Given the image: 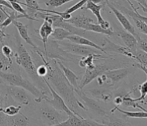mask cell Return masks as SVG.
<instances>
[{
    "label": "cell",
    "instance_id": "24",
    "mask_svg": "<svg viewBox=\"0 0 147 126\" xmlns=\"http://www.w3.org/2000/svg\"><path fill=\"white\" fill-rule=\"evenodd\" d=\"M71 35V33L62 28H55L51 36L52 39L57 41H62Z\"/></svg>",
    "mask_w": 147,
    "mask_h": 126
},
{
    "label": "cell",
    "instance_id": "38",
    "mask_svg": "<svg viewBox=\"0 0 147 126\" xmlns=\"http://www.w3.org/2000/svg\"><path fill=\"white\" fill-rule=\"evenodd\" d=\"M1 51H2L3 54L9 59V62L12 63V57L14 55V54H13V52L12 51V49L9 47V46L4 45L3 47H2Z\"/></svg>",
    "mask_w": 147,
    "mask_h": 126
},
{
    "label": "cell",
    "instance_id": "31",
    "mask_svg": "<svg viewBox=\"0 0 147 126\" xmlns=\"http://www.w3.org/2000/svg\"><path fill=\"white\" fill-rule=\"evenodd\" d=\"M12 65V63L10 62L9 59L3 54V52L0 51V70H8L10 69V66Z\"/></svg>",
    "mask_w": 147,
    "mask_h": 126
},
{
    "label": "cell",
    "instance_id": "40",
    "mask_svg": "<svg viewBox=\"0 0 147 126\" xmlns=\"http://www.w3.org/2000/svg\"><path fill=\"white\" fill-rule=\"evenodd\" d=\"M8 16H9V14H7L3 8V6L0 5V24H2Z\"/></svg>",
    "mask_w": 147,
    "mask_h": 126
},
{
    "label": "cell",
    "instance_id": "43",
    "mask_svg": "<svg viewBox=\"0 0 147 126\" xmlns=\"http://www.w3.org/2000/svg\"><path fill=\"white\" fill-rule=\"evenodd\" d=\"M122 102H123V98H122V96H117L114 99V103L116 105H121V104H122Z\"/></svg>",
    "mask_w": 147,
    "mask_h": 126
},
{
    "label": "cell",
    "instance_id": "9",
    "mask_svg": "<svg viewBox=\"0 0 147 126\" xmlns=\"http://www.w3.org/2000/svg\"><path fill=\"white\" fill-rule=\"evenodd\" d=\"M74 90H75L76 95H78L79 97L83 100V102L86 104L87 107L90 109L93 113L98 114L99 116H102V117L106 114L105 109L102 107V105L98 101L89 98L80 88H77V89H74Z\"/></svg>",
    "mask_w": 147,
    "mask_h": 126
},
{
    "label": "cell",
    "instance_id": "46",
    "mask_svg": "<svg viewBox=\"0 0 147 126\" xmlns=\"http://www.w3.org/2000/svg\"><path fill=\"white\" fill-rule=\"evenodd\" d=\"M15 1H18V3H20V4H21V5H23V6H26V4H25V3H22L21 0H15Z\"/></svg>",
    "mask_w": 147,
    "mask_h": 126
},
{
    "label": "cell",
    "instance_id": "32",
    "mask_svg": "<svg viewBox=\"0 0 147 126\" xmlns=\"http://www.w3.org/2000/svg\"><path fill=\"white\" fill-rule=\"evenodd\" d=\"M72 1H74V0H42V2H44L46 6L56 7V8L60 7L64 4L72 2Z\"/></svg>",
    "mask_w": 147,
    "mask_h": 126
},
{
    "label": "cell",
    "instance_id": "42",
    "mask_svg": "<svg viewBox=\"0 0 147 126\" xmlns=\"http://www.w3.org/2000/svg\"><path fill=\"white\" fill-rule=\"evenodd\" d=\"M6 36H8L7 34L5 33V32L3 31V29H2V28L0 27V43L3 42L4 39L6 38Z\"/></svg>",
    "mask_w": 147,
    "mask_h": 126
},
{
    "label": "cell",
    "instance_id": "35",
    "mask_svg": "<svg viewBox=\"0 0 147 126\" xmlns=\"http://www.w3.org/2000/svg\"><path fill=\"white\" fill-rule=\"evenodd\" d=\"M9 3L11 4V6H12L13 9V10H15L17 12H18L19 14H24V15H28L26 12V10L21 6V4L18 3V1H15V0H11V1H9Z\"/></svg>",
    "mask_w": 147,
    "mask_h": 126
},
{
    "label": "cell",
    "instance_id": "18",
    "mask_svg": "<svg viewBox=\"0 0 147 126\" xmlns=\"http://www.w3.org/2000/svg\"><path fill=\"white\" fill-rule=\"evenodd\" d=\"M105 41L108 43V47L106 48H104L105 51L107 50H109V51H115L117 53H119V54L125 55L127 57L131 58L132 59H135V54L130 50L129 48H127V47H122V46L115 44L114 43L111 42L108 39H105Z\"/></svg>",
    "mask_w": 147,
    "mask_h": 126
},
{
    "label": "cell",
    "instance_id": "14",
    "mask_svg": "<svg viewBox=\"0 0 147 126\" xmlns=\"http://www.w3.org/2000/svg\"><path fill=\"white\" fill-rule=\"evenodd\" d=\"M65 21L72 24L75 27L81 28V29H84L85 31H87V28L89 25V24L94 22L92 18H89L86 15H84V14H80V15L71 17V18L65 20Z\"/></svg>",
    "mask_w": 147,
    "mask_h": 126
},
{
    "label": "cell",
    "instance_id": "10",
    "mask_svg": "<svg viewBox=\"0 0 147 126\" xmlns=\"http://www.w3.org/2000/svg\"><path fill=\"white\" fill-rule=\"evenodd\" d=\"M58 125H86V126H96L103 125L102 123H99L92 119H86L82 115H76L73 114L68 116L67 120L63 121Z\"/></svg>",
    "mask_w": 147,
    "mask_h": 126
},
{
    "label": "cell",
    "instance_id": "23",
    "mask_svg": "<svg viewBox=\"0 0 147 126\" xmlns=\"http://www.w3.org/2000/svg\"><path fill=\"white\" fill-rule=\"evenodd\" d=\"M118 110L120 112L121 114H123V115H125L127 117H131V118H146L147 117V112L146 111H136V112H133V111H127L123 110L122 109L119 108L118 106H116L113 109L111 112L113 113V111Z\"/></svg>",
    "mask_w": 147,
    "mask_h": 126
},
{
    "label": "cell",
    "instance_id": "30",
    "mask_svg": "<svg viewBox=\"0 0 147 126\" xmlns=\"http://www.w3.org/2000/svg\"><path fill=\"white\" fill-rule=\"evenodd\" d=\"M24 1H25V4H26L28 9V12L27 14L29 16H30L31 13H32L34 14L40 8L37 0H24Z\"/></svg>",
    "mask_w": 147,
    "mask_h": 126
},
{
    "label": "cell",
    "instance_id": "36",
    "mask_svg": "<svg viewBox=\"0 0 147 126\" xmlns=\"http://www.w3.org/2000/svg\"><path fill=\"white\" fill-rule=\"evenodd\" d=\"M134 22H135L136 27L138 28V29L140 31V33H143L145 35L147 34V25L146 22H144V21H141V20H138V19H135L133 20Z\"/></svg>",
    "mask_w": 147,
    "mask_h": 126
},
{
    "label": "cell",
    "instance_id": "19",
    "mask_svg": "<svg viewBox=\"0 0 147 126\" xmlns=\"http://www.w3.org/2000/svg\"><path fill=\"white\" fill-rule=\"evenodd\" d=\"M57 65L60 67V69H61V71L63 72L64 75L66 77V79L69 81L70 84H72V87H74V89L80 88L78 84V77H77V75L73 71H72L71 69H69L68 67H66L65 65H63L62 62H61L60 61L57 60Z\"/></svg>",
    "mask_w": 147,
    "mask_h": 126
},
{
    "label": "cell",
    "instance_id": "29",
    "mask_svg": "<svg viewBox=\"0 0 147 126\" xmlns=\"http://www.w3.org/2000/svg\"><path fill=\"white\" fill-rule=\"evenodd\" d=\"M147 81H145L142 84H140L139 86L138 87V89L140 91V96L137 98V99H134L136 101V102H144L145 104H146V102H145L146 101V94H147Z\"/></svg>",
    "mask_w": 147,
    "mask_h": 126
},
{
    "label": "cell",
    "instance_id": "1",
    "mask_svg": "<svg viewBox=\"0 0 147 126\" xmlns=\"http://www.w3.org/2000/svg\"><path fill=\"white\" fill-rule=\"evenodd\" d=\"M39 51V50H37L36 51L42 58L43 64L47 67L48 69V72L45 78L47 80L49 83H51L50 84L51 86H54V90L62 97L68 107L74 114L81 115L79 114L80 109L87 110V108L85 107V106L81 102H80L76 98L74 87H72V84L66 79L63 72L57 65V60H48L47 57H46L45 58V57Z\"/></svg>",
    "mask_w": 147,
    "mask_h": 126
},
{
    "label": "cell",
    "instance_id": "20",
    "mask_svg": "<svg viewBox=\"0 0 147 126\" xmlns=\"http://www.w3.org/2000/svg\"><path fill=\"white\" fill-rule=\"evenodd\" d=\"M29 124L28 118L20 112L13 116L6 117V125L9 126H26Z\"/></svg>",
    "mask_w": 147,
    "mask_h": 126
},
{
    "label": "cell",
    "instance_id": "39",
    "mask_svg": "<svg viewBox=\"0 0 147 126\" xmlns=\"http://www.w3.org/2000/svg\"><path fill=\"white\" fill-rule=\"evenodd\" d=\"M47 72H48V69H47V67L43 64V65H40L39 66H38V68H36V72L39 77H45L47 74Z\"/></svg>",
    "mask_w": 147,
    "mask_h": 126
},
{
    "label": "cell",
    "instance_id": "13",
    "mask_svg": "<svg viewBox=\"0 0 147 126\" xmlns=\"http://www.w3.org/2000/svg\"><path fill=\"white\" fill-rule=\"evenodd\" d=\"M104 74L106 76L107 79H109L111 81L112 86H114L117 83H119L129 74V69L128 68H121L117 69H112L107 70L106 72H104Z\"/></svg>",
    "mask_w": 147,
    "mask_h": 126
},
{
    "label": "cell",
    "instance_id": "11",
    "mask_svg": "<svg viewBox=\"0 0 147 126\" xmlns=\"http://www.w3.org/2000/svg\"><path fill=\"white\" fill-rule=\"evenodd\" d=\"M87 6H86V9L90 10L94 15L98 19V24L103 28L104 29H108L110 26V23L107 21H105L101 15V9H102L105 6V3H103L102 4H95V3H92L90 0H89L87 3Z\"/></svg>",
    "mask_w": 147,
    "mask_h": 126
},
{
    "label": "cell",
    "instance_id": "4",
    "mask_svg": "<svg viewBox=\"0 0 147 126\" xmlns=\"http://www.w3.org/2000/svg\"><path fill=\"white\" fill-rule=\"evenodd\" d=\"M112 69L110 67L103 65V64H97L95 65L94 63L93 65L86 67V71L84 74V77L82 78L80 83L79 84V87L80 89H83L86 85L90 84L91 81H93L94 79H96L98 77L102 75L104 72L107 70Z\"/></svg>",
    "mask_w": 147,
    "mask_h": 126
},
{
    "label": "cell",
    "instance_id": "41",
    "mask_svg": "<svg viewBox=\"0 0 147 126\" xmlns=\"http://www.w3.org/2000/svg\"><path fill=\"white\" fill-rule=\"evenodd\" d=\"M136 2H138L139 5H141V6L142 7V9L144 10V12H146V0H135Z\"/></svg>",
    "mask_w": 147,
    "mask_h": 126
},
{
    "label": "cell",
    "instance_id": "8",
    "mask_svg": "<svg viewBox=\"0 0 147 126\" xmlns=\"http://www.w3.org/2000/svg\"><path fill=\"white\" fill-rule=\"evenodd\" d=\"M7 95L11 96L13 100L22 105H28L30 102V97L28 94V91L24 88L14 85H8L6 87Z\"/></svg>",
    "mask_w": 147,
    "mask_h": 126
},
{
    "label": "cell",
    "instance_id": "33",
    "mask_svg": "<svg viewBox=\"0 0 147 126\" xmlns=\"http://www.w3.org/2000/svg\"><path fill=\"white\" fill-rule=\"evenodd\" d=\"M21 109V106H8L3 109V113L7 116H13L15 114H18Z\"/></svg>",
    "mask_w": 147,
    "mask_h": 126
},
{
    "label": "cell",
    "instance_id": "25",
    "mask_svg": "<svg viewBox=\"0 0 147 126\" xmlns=\"http://www.w3.org/2000/svg\"><path fill=\"white\" fill-rule=\"evenodd\" d=\"M91 93L97 99L102 100L103 102H108L111 100L112 92L109 90H94L91 91Z\"/></svg>",
    "mask_w": 147,
    "mask_h": 126
},
{
    "label": "cell",
    "instance_id": "12",
    "mask_svg": "<svg viewBox=\"0 0 147 126\" xmlns=\"http://www.w3.org/2000/svg\"><path fill=\"white\" fill-rule=\"evenodd\" d=\"M108 5L109 8L111 9L112 12L116 16V18H117V20L119 21V22L120 23V24L123 26V28H124V30L128 32V33H131L133 36H135L137 34V32L135 31V27L131 24V23L130 22V21L128 20V18H127L126 16L124 15V14L121 13L118 9H117L113 5H112L110 3H106Z\"/></svg>",
    "mask_w": 147,
    "mask_h": 126
},
{
    "label": "cell",
    "instance_id": "3",
    "mask_svg": "<svg viewBox=\"0 0 147 126\" xmlns=\"http://www.w3.org/2000/svg\"><path fill=\"white\" fill-rule=\"evenodd\" d=\"M0 78L9 85L21 87L28 91H29L35 97V101L36 102H40L42 99L46 100L49 98L42 91L39 89V87H36L31 81H28L27 79L24 78L21 76L17 75L12 72H3L0 70Z\"/></svg>",
    "mask_w": 147,
    "mask_h": 126
},
{
    "label": "cell",
    "instance_id": "6",
    "mask_svg": "<svg viewBox=\"0 0 147 126\" xmlns=\"http://www.w3.org/2000/svg\"><path fill=\"white\" fill-rule=\"evenodd\" d=\"M60 44L62 49L66 52L83 56V57L87 56L89 54H98V50H97L92 47H89V46L81 45V44H77V43L71 42L61 43Z\"/></svg>",
    "mask_w": 147,
    "mask_h": 126
},
{
    "label": "cell",
    "instance_id": "21",
    "mask_svg": "<svg viewBox=\"0 0 147 126\" xmlns=\"http://www.w3.org/2000/svg\"><path fill=\"white\" fill-rule=\"evenodd\" d=\"M53 30L54 29H53L52 24L47 21H43V23L39 29V36L41 37V40L43 43V47H44V51H45L46 54H47V43L48 40L49 36L53 33Z\"/></svg>",
    "mask_w": 147,
    "mask_h": 126
},
{
    "label": "cell",
    "instance_id": "48",
    "mask_svg": "<svg viewBox=\"0 0 147 126\" xmlns=\"http://www.w3.org/2000/svg\"><path fill=\"white\" fill-rule=\"evenodd\" d=\"M0 84H1V82H0Z\"/></svg>",
    "mask_w": 147,
    "mask_h": 126
},
{
    "label": "cell",
    "instance_id": "17",
    "mask_svg": "<svg viewBox=\"0 0 147 126\" xmlns=\"http://www.w3.org/2000/svg\"><path fill=\"white\" fill-rule=\"evenodd\" d=\"M117 35L120 36V38L123 40V43L127 47L129 48L132 52H135L137 50V41L135 36H133L131 33H128L127 31H120L117 33Z\"/></svg>",
    "mask_w": 147,
    "mask_h": 126
},
{
    "label": "cell",
    "instance_id": "16",
    "mask_svg": "<svg viewBox=\"0 0 147 126\" xmlns=\"http://www.w3.org/2000/svg\"><path fill=\"white\" fill-rule=\"evenodd\" d=\"M13 24L15 25V27L18 28V33L21 36L22 39H24L25 42L27 43L28 44H29L30 46H32V47H34L36 50H39L37 46L33 43V41L31 39V37L28 35V25L23 24L21 21H18L17 20H14L13 21Z\"/></svg>",
    "mask_w": 147,
    "mask_h": 126
},
{
    "label": "cell",
    "instance_id": "28",
    "mask_svg": "<svg viewBox=\"0 0 147 126\" xmlns=\"http://www.w3.org/2000/svg\"><path fill=\"white\" fill-rule=\"evenodd\" d=\"M122 98H123L122 104H123L124 106H132L133 108H139L142 110L146 111V109L142 108L141 106L138 104V102H136L135 99L131 98V97H130L129 96L126 95V96H123Z\"/></svg>",
    "mask_w": 147,
    "mask_h": 126
},
{
    "label": "cell",
    "instance_id": "5",
    "mask_svg": "<svg viewBox=\"0 0 147 126\" xmlns=\"http://www.w3.org/2000/svg\"><path fill=\"white\" fill-rule=\"evenodd\" d=\"M42 79H43V81L45 82L46 85L48 87L50 92H51V94L52 95V96H53V99H51L50 98H48L47 99H46V102H48L51 106H53L54 108H55L56 110H57L65 112L68 116L74 114V113L68 107V106L66 105V103L65 102V101H64V99H62V97H61L59 94L57 93L56 91L54 90V88H53V87L51 86V84H50V83L47 81V80L45 77H42ZM76 115H77V114H76Z\"/></svg>",
    "mask_w": 147,
    "mask_h": 126
},
{
    "label": "cell",
    "instance_id": "45",
    "mask_svg": "<svg viewBox=\"0 0 147 126\" xmlns=\"http://www.w3.org/2000/svg\"><path fill=\"white\" fill-rule=\"evenodd\" d=\"M92 3H95V4H100L102 3H105V0H90ZM106 4V3H105Z\"/></svg>",
    "mask_w": 147,
    "mask_h": 126
},
{
    "label": "cell",
    "instance_id": "47",
    "mask_svg": "<svg viewBox=\"0 0 147 126\" xmlns=\"http://www.w3.org/2000/svg\"><path fill=\"white\" fill-rule=\"evenodd\" d=\"M109 2V0H105V3H107Z\"/></svg>",
    "mask_w": 147,
    "mask_h": 126
},
{
    "label": "cell",
    "instance_id": "26",
    "mask_svg": "<svg viewBox=\"0 0 147 126\" xmlns=\"http://www.w3.org/2000/svg\"><path fill=\"white\" fill-rule=\"evenodd\" d=\"M95 57H100L105 58V57H102V55L99 54H89L87 56H84L79 62V66L81 68H86L87 66H90L94 64V61L95 59Z\"/></svg>",
    "mask_w": 147,
    "mask_h": 126
},
{
    "label": "cell",
    "instance_id": "22",
    "mask_svg": "<svg viewBox=\"0 0 147 126\" xmlns=\"http://www.w3.org/2000/svg\"><path fill=\"white\" fill-rule=\"evenodd\" d=\"M103 121L102 124L103 125H112V126H128L131 124L125 120L116 117L114 115H107L105 114L103 116Z\"/></svg>",
    "mask_w": 147,
    "mask_h": 126
},
{
    "label": "cell",
    "instance_id": "15",
    "mask_svg": "<svg viewBox=\"0 0 147 126\" xmlns=\"http://www.w3.org/2000/svg\"><path fill=\"white\" fill-rule=\"evenodd\" d=\"M66 39H68L69 42L74 43H77V44H81V45H86L89 46V47H92L95 48L97 50H98L100 51H102L106 54V51H105V49L101 47V46L98 45L95 43L92 42L91 40L88 39L87 38H85L82 36H78V35H73L71 34L70 36H69Z\"/></svg>",
    "mask_w": 147,
    "mask_h": 126
},
{
    "label": "cell",
    "instance_id": "2",
    "mask_svg": "<svg viewBox=\"0 0 147 126\" xmlns=\"http://www.w3.org/2000/svg\"><path fill=\"white\" fill-rule=\"evenodd\" d=\"M17 42H18V52L17 54H15L16 62L24 69V71L27 72V74H28V76L34 82H36V84L39 86V88L41 87L40 90L47 96V90L48 89V87L46 85L45 82L43 81V79L39 77L37 74L36 68L31 55L18 39H17Z\"/></svg>",
    "mask_w": 147,
    "mask_h": 126
},
{
    "label": "cell",
    "instance_id": "27",
    "mask_svg": "<svg viewBox=\"0 0 147 126\" xmlns=\"http://www.w3.org/2000/svg\"><path fill=\"white\" fill-rule=\"evenodd\" d=\"M135 54V60L138 62V64L140 66L146 68L147 65V54L146 52L143 51H138L136 50L135 52H133Z\"/></svg>",
    "mask_w": 147,
    "mask_h": 126
},
{
    "label": "cell",
    "instance_id": "34",
    "mask_svg": "<svg viewBox=\"0 0 147 126\" xmlns=\"http://www.w3.org/2000/svg\"><path fill=\"white\" fill-rule=\"evenodd\" d=\"M88 1H89V0H80L78 3H76L75 5H73V6H72L71 7H69V9H67L65 12L68 13V14H72V13H74L75 11H76L77 9L82 8V7L84 6V4H86Z\"/></svg>",
    "mask_w": 147,
    "mask_h": 126
},
{
    "label": "cell",
    "instance_id": "37",
    "mask_svg": "<svg viewBox=\"0 0 147 126\" xmlns=\"http://www.w3.org/2000/svg\"><path fill=\"white\" fill-rule=\"evenodd\" d=\"M136 41H137V47L141 49L142 51L147 52V41L146 39H142L141 37L139 36L138 33L135 36Z\"/></svg>",
    "mask_w": 147,
    "mask_h": 126
},
{
    "label": "cell",
    "instance_id": "44",
    "mask_svg": "<svg viewBox=\"0 0 147 126\" xmlns=\"http://www.w3.org/2000/svg\"><path fill=\"white\" fill-rule=\"evenodd\" d=\"M4 100H5L4 98L0 95V106H2V107H4V105H5V101Z\"/></svg>",
    "mask_w": 147,
    "mask_h": 126
},
{
    "label": "cell",
    "instance_id": "7",
    "mask_svg": "<svg viewBox=\"0 0 147 126\" xmlns=\"http://www.w3.org/2000/svg\"><path fill=\"white\" fill-rule=\"evenodd\" d=\"M40 112L42 119L51 125H58L65 121L63 115L53 106H44L41 109Z\"/></svg>",
    "mask_w": 147,
    "mask_h": 126
}]
</instances>
